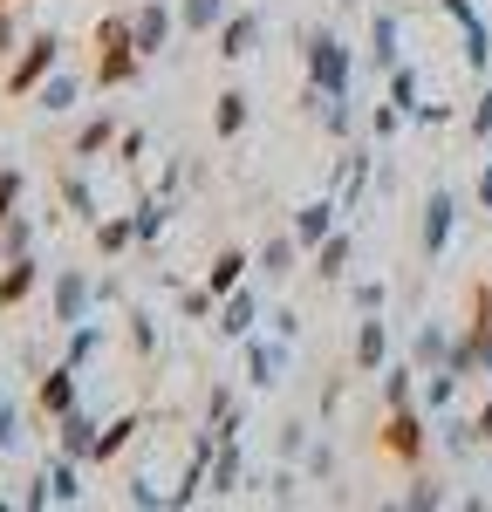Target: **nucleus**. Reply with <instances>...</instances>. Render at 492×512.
I'll list each match as a JSON object with an SVG mask.
<instances>
[{
  "label": "nucleus",
  "instance_id": "6e6d98bb",
  "mask_svg": "<svg viewBox=\"0 0 492 512\" xmlns=\"http://www.w3.org/2000/svg\"><path fill=\"white\" fill-rule=\"evenodd\" d=\"M274 335L294 342V335H301V308H274Z\"/></svg>",
  "mask_w": 492,
  "mask_h": 512
},
{
  "label": "nucleus",
  "instance_id": "393cba45",
  "mask_svg": "<svg viewBox=\"0 0 492 512\" xmlns=\"http://www.w3.org/2000/svg\"><path fill=\"white\" fill-rule=\"evenodd\" d=\"M117 137H123V130H117V117L103 110V117H89V123H82V130H76V144H69V158L96 164V158H103V151H117Z\"/></svg>",
  "mask_w": 492,
  "mask_h": 512
},
{
  "label": "nucleus",
  "instance_id": "09e8293b",
  "mask_svg": "<svg viewBox=\"0 0 492 512\" xmlns=\"http://www.w3.org/2000/svg\"><path fill=\"white\" fill-rule=\"evenodd\" d=\"M301 472L315 478V485H328V478H335V444H328V437H322V444H308V458H301Z\"/></svg>",
  "mask_w": 492,
  "mask_h": 512
},
{
  "label": "nucleus",
  "instance_id": "f03ea898",
  "mask_svg": "<svg viewBox=\"0 0 492 512\" xmlns=\"http://www.w3.org/2000/svg\"><path fill=\"white\" fill-rule=\"evenodd\" d=\"M301 62H308V82L322 89V96H349V82H356V62H349V48L335 28H308L301 41Z\"/></svg>",
  "mask_w": 492,
  "mask_h": 512
},
{
  "label": "nucleus",
  "instance_id": "c9c22d12",
  "mask_svg": "<svg viewBox=\"0 0 492 512\" xmlns=\"http://www.w3.org/2000/svg\"><path fill=\"white\" fill-rule=\"evenodd\" d=\"M322 130L342 144V137H356V130H369V123L356 117V103H349V96H328V103H322Z\"/></svg>",
  "mask_w": 492,
  "mask_h": 512
},
{
  "label": "nucleus",
  "instance_id": "de8ad7c7",
  "mask_svg": "<svg viewBox=\"0 0 492 512\" xmlns=\"http://www.w3.org/2000/svg\"><path fill=\"white\" fill-rule=\"evenodd\" d=\"M178 315H185V321L219 315V294H212V287H185V294H178Z\"/></svg>",
  "mask_w": 492,
  "mask_h": 512
},
{
  "label": "nucleus",
  "instance_id": "412c9836",
  "mask_svg": "<svg viewBox=\"0 0 492 512\" xmlns=\"http://www.w3.org/2000/svg\"><path fill=\"white\" fill-rule=\"evenodd\" d=\"M451 349L458 342H451L445 321H417V335H410V362L417 369H451Z\"/></svg>",
  "mask_w": 492,
  "mask_h": 512
},
{
  "label": "nucleus",
  "instance_id": "aec40b11",
  "mask_svg": "<svg viewBox=\"0 0 492 512\" xmlns=\"http://www.w3.org/2000/svg\"><path fill=\"white\" fill-rule=\"evenodd\" d=\"M28 103H35L41 117H69V110L82 103V76H76V69H55V76L41 82V89L28 96Z\"/></svg>",
  "mask_w": 492,
  "mask_h": 512
},
{
  "label": "nucleus",
  "instance_id": "bf43d9fd",
  "mask_svg": "<svg viewBox=\"0 0 492 512\" xmlns=\"http://www.w3.org/2000/svg\"><path fill=\"white\" fill-rule=\"evenodd\" d=\"M123 301V280H96V308H117Z\"/></svg>",
  "mask_w": 492,
  "mask_h": 512
},
{
  "label": "nucleus",
  "instance_id": "4c0bfd02",
  "mask_svg": "<svg viewBox=\"0 0 492 512\" xmlns=\"http://www.w3.org/2000/svg\"><path fill=\"white\" fill-rule=\"evenodd\" d=\"M137 431H144V417H117V424H103V437H96V465H110L123 444H137Z\"/></svg>",
  "mask_w": 492,
  "mask_h": 512
},
{
  "label": "nucleus",
  "instance_id": "7c9ffc66",
  "mask_svg": "<svg viewBox=\"0 0 492 512\" xmlns=\"http://www.w3.org/2000/svg\"><path fill=\"white\" fill-rule=\"evenodd\" d=\"M465 342L479 349V369L492 376V280L472 294V328H465Z\"/></svg>",
  "mask_w": 492,
  "mask_h": 512
},
{
  "label": "nucleus",
  "instance_id": "37998d69",
  "mask_svg": "<svg viewBox=\"0 0 492 512\" xmlns=\"http://www.w3.org/2000/svg\"><path fill=\"white\" fill-rule=\"evenodd\" d=\"M465 62H472L479 76L492 69V28H486V21H465Z\"/></svg>",
  "mask_w": 492,
  "mask_h": 512
},
{
  "label": "nucleus",
  "instance_id": "bb28decb",
  "mask_svg": "<svg viewBox=\"0 0 492 512\" xmlns=\"http://www.w3.org/2000/svg\"><path fill=\"white\" fill-rule=\"evenodd\" d=\"M465 390V376L458 369H424V383H417V403H424V417H445L451 403Z\"/></svg>",
  "mask_w": 492,
  "mask_h": 512
},
{
  "label": "nucleus",
  "instance_id": "49530a36",
  "mask_svg": "<svg viewBox=\"0 0 492 512\" xmlns=\"http://www.w3.org/2000/svg\"><path fill=\"white\" fill-rule=\"evenodd\" d=\"M349 301H356V315H383V308H390V287H383V280H356Z\"/></svg>",
  "mask_w": 492,
  "mask_h": 512
},
{
  "label": "nucleus",
  "instance_id": "1a4fd4ad",
  "mask_svg": "<svg viewBox=\"0 0 492 512\" xmlns=\"http://www.w3.org/2000/svg\"><path fill=\"white\" fill-rule=\"evenodd\" d=\"M349 369H356V376H383V369H390V321H383V315H363V321H356Z\"/></svg>",
  "mask_w": 492,
  "mask_h": 512
},
{
  "label": "nucleus",
  "instance_id": "cd10ccee",
  "mask_svg": "<svg viewBox=\"0 0 492 512\" xmlns=\"http://www.w3.org/2000/svg\"><path fill=\"white\" fill-rule=\"evenodd\" d=\"M233 14V0H178V28L192 41H205V35H219V21Z\"/></svg>",
  "mask_w": 492,
  "mask_h": 512
},
{
  "label": "nucleus",
  "instance_id": "f8f14e48",
  "mask_svg": "<svg viewBox=\"0 0 492 512\" xmlns=\"http://www.w3.org/2000/svg\"><path fill=\"white\" fill-rule=\"evenodd\" d=\"M35 410L48 417V424L76 410V362H69V355H62V362H55V369H48V376L35 383Z\"/></svg>",
  "mask_w": 492,
  "mask_h": 512
},
{
  "label": "nucleus",
  "instance_id": "39448f33",
  "mask_svg": "<svg viewBox=\"0 0 492 512\" xmlns=\"http://www.w3.org/2000/svg\"><path fill=\"white\" fill-rule=\"evenodd\" d=\"M89 308H96V280L82 267H55L48 274V328H76V321H89Z\"/></svg>",
  "mask_w": 492,
  "mask_h": 512
},
{
  "label": "nucleus",
  "instance_id": "58836bf2",
  "mask_svg": "<svg viewBox=\"0 0 492 512\" xmlns=\"http://www.w3.org/2000/svg\"><path fill=\"white\" fill-rule=\"evenodd\" d=\"M123 335H130V349L144 355V362L158 355V321H151V308H130V315H123Z\"/></svg>",
  "mask_w": 492,
  "mask_h": 512
},
{
  "label": "nucleus",
  "instance_id": "c03bdc74",
  "mask_svg": "<svg viewBox=\"0 0 492 512\" xmlns=\"http://www.w3.org/2000/svg\"><path fill=\"white\" fill-rule=\"evenodd\" d=\"M308 444H315V437H308V424H301V417H287L281 431H274V451H281V458H294V465L308 458Z\"/></svg>",
  "mask_w": 492,
  "mask_h": 512
},
{
  "label": "nucleus",
  "instance_id": "4be33fe9",
  "mask_svg": "<svg viewBox=\"0 0 492 512\" xmlns=\"http://www.w3.org/2000/svg\"><path fill=\"white\" fill-rule=\"evenodd\" d=\"M369 158H376V151H349V158L335 164V205H342V212H363V192H369Z\"/></svg>",
  "mask_w": 492,
  "mask_h": 512
},
{
  "label": "nucleus",
  "instance_id": "4468645a",
  "mask_svg": "<svg viewBox=\"0 0 492 512\" xmlns=\"http://www.w3.org/2000/svg\"><path fill=\"white\" fill-rule=\"evenodd\" d=\"M335 226H342V205H335V192L308 198V205H301V212H294V239H301V246H308V253H315V246H322V239L335 233Z\"/></svg>",
  "mask_w": 492,
  "mask_h": 512
},
{
  "label": "nucleus",
  "instance_id": "f3484780",
  "mask_svg": "<svg viewBox=\"0 0 492 512\" xmlns=\"http://www.w3.org/2000/svg\"><path fill=\"white\" fill-rule=\"evenodd\" d=\"M205 485H212V499L240 492V437H233V431H219V444H212V458H205Z\"/></svg>",
  "mask_w": 492,
  "mask_h": 512
},
{
  "label": "nucleus",
  "instance_id": "a18cd8bd",
  "mask_svg": "<svg viewBox=\"0 0 492 512\" xmlns=\"http://www.w3.org/2000/svg\"><path fill=\"white\" fill-rule=\"evenodd\" d=\"M397 130H404V110H397V103H376V110H369V144H390Z\"/></svg>",
  "mask_w": 492,
  "mask_h": 512
},
{
  "label": "nucleus",
  "instance_id": "864d4df0",
  "mask_svg": "<svg viewBox=\"0 0 492 512\" xmlns=\"http://www.w3.org/2000/svg\"><path fill=\"white\" fill-rule=\"evenodd\" d=\"M14 55H21V14L0 7V62H14Z\"/></svg>",
  "mask_w": 492,
  "mask_h": 512
},
{
  "label": "nucleus",
  "instance_id": "9d476101",
  "mask_svg": "<svg viewBox=\"0 0 492 512\" xmlns=\"http://www.w3.org/2000/svg\"><path fill=\"white\" fill-rule=\"evenodd\" d=\"M260 35H267V14H253V7H246V14H226L219 35H212V55H219V62H246V55L260 48Z\"/></svg>",
  "mask_w": 492,
  "mask_h": 512
},
{
  "label": "nucleus",
  "instance_id": "79ce46f5",
  "mask_svg": "<svg viewBox=\"0 0 492 512\" xmlns=\"http://www.w3.org/2000/svg\"><path fill=\"white\" fill-rule=\"evenodd\" d=\"M397 506L404 512H438L445 506V485H438V478H410V492L397 499Z\"/></svg>",
  "mask_w": 492,
  "mask_h": 512
},
{
  "label": "nucleus",
  "instance_id": "ddd939ff",
  "mask_svg": "<svg viewBox=\"0 0 492 512\" xmlns=\"http://www.w3.org/2000/svg\"><path fill=\"white\" fill-rule=\"evenodd\" d=\"M301 253H308V246L294 239V226H287V233H274L267 246H260V253H253V274L267 280V287H281V280L294 274V267H301Z\"/></svg>",
  "mask_w": 492,
  "mask_h": 512
},
{
  "label": "nucleus",
  "instance_id": "603ef678",
  "mask_svg": "<svg viewBox=\"0 0 492 512\" xmlns=\"http://www.w3.org/2000/svg\"><path fill=\"white\" fill-rule=\"evenodd\" d=\"M21 192H28V178H21L14 164H0V219H7V212L21 205Z\"/></svg>",
  "mask_w": 492,
  "mask_h": 512
},
{
  "label": "nucleus",
  "instance_id": "6e6552de",
  "mask_svg": "<svg viewBox=\"0 0 492 512\" xmlns=\"http://www.w3.org/2000/svg\"><path fill=\"white\" fill-rule=\"evenodd\" d=\"M130 28H137V48H144V62H158L171 35H178V0H144V7H130Z\"/></svg>",
  "mask_w": 492,
  "mask_h": 512
},
{
  "label": "nucleus",
  "instance_id": "f257e3e1",
  "mask_svg": "<svg viewBox=\"0 0 492 512\" xmlns=\"http://www.w3.org/2000/svg\"><path fill=\"white\" fill-rule=\"evenodd\" d=\"M144 48H137V28H130V14H103L96 21V89H130V82H144Z\"/></svg>",
  "mask_w": 492,
  "mask_h": 512
},
{
  "label": "nucleus",
  "instance_id": "9b49d317",
  "mask_svg": "<svg viewBox=\"0 0 492 512\" xmlns=\"http://www.w3.org/2000/svg\"><path fill=\"white\" fill-rule=\"evenodd\" d=\"M246 383L253 390H281L287 383V335H274V342L246 335Z\"/></svg>",
  "mask_w": 492,
  "mask_h": 512
},
{
  "label": "nucleus",
  "instance_id": "20e7f679",
  "mask_svg": "<svg viewBox=\"0 0 492 512\" xmlns=\"http://www.w3.org/2000/svg\"><path fill=\"white\" fill-rule=\"evenodd\" d=\"M376 444L397 458V465H417L431 451V424H424V403H404V410H383L376 424Z\"/></svg>",
  "mask_w": 492,
  "mask_h": 512
},
{
  "label": "nucleus",
  "instance_id": "052dcab7",
  "mask_svg": "<svg viewBox=\"0 0 492 512\" xmlns=\"http://www.w3.org/2000/svg\"><path fill=\"white\" fill-rule=\"evenodd\" d=\"M0 7H28V0H0Z\"/></svg>",
  "mask_w": 492,
  "mask_h": 512
},
{
  "label": "nucleus",
  "instance_id": "0eeeda50",
  "mask_svg": "<svg viewBox=\"0 0 492 512\" xmlns=\"http://www.w3.org/2000/svg\"><path fill=\"white\" fill-rule=\"evenodd\" d=\"M76 465H82V458H69V451L55 444V458L41 465V478L28 485V499H21V506H76V499H82V485H76Z\"/></svg>",
  "mask_w": 492,
  "mask_h": 512
},
{
  "label": "nucleus",
  "instance_id": "5fc2aeb1",
  "mask_svg": "<svg viewBox=\"0 0 492 512\" xmlns=\"http://www.w3.org/2000/svg\"><path fill=\"white\" fill-rule=\"evenodd\" d=\"M226 417H233V390L212 383V396H205V424H226Z\"/></svg>",
  "mask_w": 492,
  "mask_h": 512
},
{
  "label": "nucleus",
  "instance_id": "a211bd4d",
  "mask_svg": "<svg viewBox=\"0 0 492 512\" xmlns=\"http://www.w3.org/2000/svg\"><path fill=\"white\" fill-rule=\"evenodd\" d=\"M55 192H62V205H69V212H76V219H89V226H96V219H103V198L89 192V164H69V171H55Z\"/></svg>",
  "mask_w": 492,
  "mask_h": 512
},
{
  "label": "nucleus",
  "instance_id": "e433bc0d",
  "mask_svg": "<svg viewBox=\"0 0 492 512\" xmlns=\"http://www.w3.org/2000/svg\"><path fill=\"white\" fill-rule=\"evenodd\" d=\"M390 103H397L404 117H417V103H424V76H417L410 62H397V69H390Z\"/></svg>",
  "mask_w": 492,
  "mask_h": 512
},
{
  "label": "nucleus",
  "instance_id": "f704fd0d",
  "mask_svg": "<svg viewBox=\"0 0 492 512\" xmlns=\"http://www.w3.org/2000/svg\"><path fill=\"white\" fill-rule=\"evenodd\" d=\"M96 246H103V253H130V246H137V219H130V212H103V219H96Z\"/></svg>",
  "mask_w": 492,
  "mask_h": 512
},
{
  "label": "nucleus",
  "instance_id": "8fccbe9b",
  "mask_svg": "<svg viewBox=\"0 0 492 512\" xmlns=\"http://www.w3.org/2000/svg\"><path fill=\"white\" fill-rule=\"evenodd\" d=\"M465 130H472L479 144H486V137H492V82H486V89H479V96H472V110H465Z\"/></svg>",
  "mask_w": 492,
  "mask_h": 512
},
{
  "label": "nucleus",
  "instance_id": "13d9d810",
  "mask_svg": "<svg viewBox=\"0 0 492 512\" xmlns=\"http://www.w3.org/2000/svg\"><path fill=\"white\" fill-rule=\"evenodd\" d=\"M472 198H479V212H492V164H479V185H472Z\"/></svg>",
  "mask_w": 492,
  "mask_h": 512
},
{
  "label": "nucleus",
  "instance_id": "2eb2a0df",
  "mask_svg": "<svg viewBox=\"0 0 492 512\" xmlns=\"http://www.w3.org/2000/svg\"><path fill=\"white\" fill-rule=\"evenodd\" d=\"M397 35H404V21H397L390 7H383V14H369V69H376L383 82H390V69L404 62V55H397Z\"/></svg>",
  "mask_w": 492,
  "mask_h": 512
},
{
  "label": "nucleus",
  "instance_id": "2f4dec72",
  "mask_svg": "<svg viewBox=\"0 0 492 512\" xmlns=\"http://www.w3.org/2000/svg\"><path fill=\"white\" fill-rule=\"evenodd\" d=\"M438 444H445L451 458H479V444H486V437H479V424H472V417L445 410V417H438Z\"/></svg>",
  "mask_w": 492,
  "mask_h": 512
},
{
  "label": "nucleus",
  "instance_id": "6ab92c4d",
  "mask_svg": "<svg viewBox=\"0 0 492 512\" xmlns=\"http://www.w3.org/2000/svg\"><path fill=\"white\" fill-rule=\"evenodd\" d=\"M96 417H89V410H69V417H55V444H62V451H69V458H82V465H96Z\"/></svg>",
  "mask_w": 492,
  "mask_h": 512
},
{
  "label": "nucleus",
  "instance_id": "a878e982",
  "mask_svg": "<svg viewBox=\"0 0 492 512\" xmlns=\"http://www.w3.org/2000/svg\"><path fill=\"white\" fill-rule=\"evenodd\" d=\"M417 376H424L417 362H390V369L376 376V403H383V410H404V403H417Z\"/></svg>",
  "mask_w": 492,
  "mask_h": 512
},
{
  "label": "nucleus",
  "instance_id": "7ed1b4c3",
  "mask_svg": "<svg viewBox=\"0 0 492 512\" xmlns=\"http://www.w3.org/2000/svg\"><path fill=\"white\" fill-rule=\"evenodd\" d=\"M55 69H62V35H55V28H41V35L21 41V55L7 62V82H0V89L21 103V96H35V89L55 76Z\"/></svg>",
  "mask_w": 492,
  "mask_h": 512
},
{
  "label": "nucleus",
  "instance_id": "473e14b6",
  "mask_svg": "<svg viewBox=\"0 0 492 512\" xmlns=\"http://www.w3.org/2000/svg\"><path fill=\"white\" fill-rule=\"evenodd\" d=\"M21 253H35V219L14 205V212L0 219V267H7V260H21Z\"/></svg>",
  "mask_w": 492,
  "mask_h": 512
},
{
  "label": "nucleus",
  "instance_id": "423d86ee",
  "mask_svg": "<svg viewBox=\"0 0 492 512\" xmlns=\"http://www.w3.org/2000/svg\"><path fill=\"white\" fill-rule=\"evenodd\" d=\"M451 233H458V192H451V185H431V192H424V219H417V253H424V267L445 260Z\"/></svg>",
  "mask_w": 492,
  "mask_h": 512
},
{
  "label": "nucleus",
  "instance_id": "a19ab883",
  "mask_svg": "<svg viewBox=\"0 0 492 512\" xmlns=\"http://www.w3.org/2000/svg\"><path fill=\"white\" fill-rule=\"evenodd\" d=\"M96 355H103V328H96V321H76V328H69V362L89 369Z\"/></svg>",
  "mask_w": 492,
  "mask_h": 512
},
{
  "label": "nucleus",
  "instance_id": "72a5a7b5",
  "mask_svg": "<svg viewBox=\"0 0 492 512\" xmlns=\"http://www.w3.org/2000/svg\"><path fill=\"white\" fill-rule=\"evenodd\" d=\"M130 219H137V246H158L164 239V226H171V198H137V212H130Z\"/></svg>",
  "mask_w": 492,
  "mask_h": 512
},
{
  "label": "nucleus",
  "instance_id": "dca6fc26",
  "mask_svg": "<svg viewBox=\"0 0 492 512\" xmlns=\"http://www.w3.org/2000/svg\"><path fill=\"white\" fill-rule=\"evenodd\" d=\"M253 321H260V294H253V287H233V294L219 301V321H212V328H219L226 342H246Z\"/></svg>",
  "mask_w": 492,
  "mask_h": 512
},
{
  "label": "nucleus",
  "instance_id": "b1692460",
  "mask_svg": "<svg viewBox=\"0 0 492 512\" xmlns=\"http://www.w3.org/2000/svg\"><path fill=\"white\" fill-rule=\"evenodd\" d=\"M246 123H253V103H246V89H219V96H212V137H219V144H233Z\"/></svg>",
  "mask_w": 492,
  "mask_h": 512
},
{
  "label": "nucleus",
  "instance_id": "4d7b16f0",
  "mask_svg": "<svg viewBox=\"0 0 492 512\" xmlns=\"http://www.w3.org/2000/svg\"><path fill=\"white\" fill-rule=\"evenodd\" d=\"M438 7H445V14L458 21V28H465V21H479V7H472V0H438Z\"/></svg>",
  "mask_w": 492,
  "mask_h": 512
},
{
  "label": "nucleus",
  "instance_id": "3c124183",
  "mask_svg": "<svg viewBox=\"0 0 492 512\" xmlns=\"http://www.w3.org/2000/svg\"><path fill=\"white\" fill-rule=\"evenodd\" d=\"M144 151H151V137H144V130H123V137H117V164H123V171H137Z\"/></svg>",
  "mask_w": 492,
  "mask_h": 512
},
{
  "label": "nucleus",
  "instance_id": "5701e85b",
  "mask_svg": "<svg viewBox=\"0 0 492 512\" xmlns=\"http://www.w3.org/2000/svg\"><path fill=\"white\" fill-rule=\"evenodd\" d=\"M308 260H315V280H322V287H328V280H342V274H349V260H356V233H349V226H335Z\"/></svg>",
  "mask_w": 492,
  "mask_h": 512
},
{
  "label": "nucleus",
  "instance_id": "c756f323",
  "mask_svg": "<svg viewBox=\"0 0 492 512\" xmlns=\"http://www.w3.org/2000/svg\"><path fill=\"white\" fill-rule=\"evenodd\" d=\"M246 274H253V260H246L240 246H226V253H219V260H212V267H205V287H212V294H219V301H226V294H233V287H246Z\"/></svg>",
  "mask_w": 492,
  "mask_h": 512
},
{
  "label": "nucleus",
  "instance_id": "c85d7f7f",
  "mask_svg": "<svg viewBox=\"0 0 492 512\" xmlns=\"http://www.w3.org/2000/svg\"><path fill=\"white\" fill-rule=\"evenodd\" d=\"M35 280H41V260H35V253L7 260V274H0V308H21V301L35 294Z\"/></svg>",
  "mask_w": 492,
  "mask_h": 512
},
{
  "label": "nucleus",
  "instance_id": "ea45409f",
  "mask_svg": "<svg viewBox=\"0 0 492 512\" xmlns=\"http://www.w3.org/2000/svg\"><path fill=\"white\" fill-rule=\"evenodd\" d=\"M253 485H260V499H274V506H294V499H301V472H294V458H287L274 478H253Z\"/></svg>",
  "mask_w": 492,
  "mask_h": 512
}]
</instances>
